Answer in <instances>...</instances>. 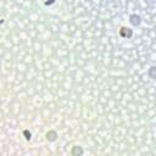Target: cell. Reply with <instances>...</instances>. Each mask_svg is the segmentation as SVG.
I'll return each mask as SVG.
<instances>
[{"label": "cell", "mask_w": 156, "mask_h": 156, "mask_svg": "<svg viewBox=\"0 0 156 156\" xmlns=\"http://www.w3.org/2000/svg\"><path fill=\"white\" fill-rule=\"evenodd\" d=\"M23 136H24L26 140H30V139H32V133H30L28 129H24V130H23Z\"/></svg>", "instance_id": "6"}, {"label": "cell", "mask_w": 156, "mask_h": 156, "mask_svg": "<svg viewBox=\"0 0 156 156\" xmlns=\"http://www.w3.org/2000/svg\"><path fill=\"white\" fill-rule=\"evenodd\" d=\"M57 136H58V134H57V132L54 130V129L46 132V134H45V138H46L48 141H56V140H57Z\"/></svg>", "instance_id": "2"}, {"label": "cell", "mask_w": 156, "mask_h": 156, "mask_svg": "<svg viewBox=\"0 0 156 156\" xmlns=\"http://www.w3.org/2000/svg\"><path fill=\"white\" fill-rule=\"evenodd\" d=\"M119 35L122 37V38H130L132 35H133V30L130 29V28H127V27H122L121 29H119Z\"/></svg>", "instance_id": "1"}, {"label": "cell", "mask_w": 156, "mask_h": 156, "mask_svg": "<svg viewBox=\"0 0 156 156\" xmlns=\"http://www.w3.org/2000/svg\"><path fill=\"white\" fill-rule=\"evenodd\" d=\"M149 77H150L151 79H155V78H156V67H155V66L150 67V69H149Z\"/></svg>", "instance_id": "5"}, {"label": "cell", "mask_w": 156, "mask_h": 156, "mask_svg": "<svg viewBox=\"0 0 156 156\" xmlns=\"http://www.w3.org/2000/svg\"><path fill=\"white\" fill-rule=\"evenodd\" d=\"M71 155L72 156H82L83 155V149L82 146H73L71 149Z\"/></svg>", "instance_id": "4"}, {"label": "cell", "mask_w": 156, "mask_h": 156, "mask_svg": "<svg viewBox=\"0 0 156 156\" xmlns=\"http://www.w3.org/2000/svg\"><path fill=\"white\" fill-rule=\"evenodd\" d=\"M129 22H130V24L136 27V26H139L141 23V17L139 15H136V13H133V15L129 16Z\"/></svg>", "instance_id": "3"}]
</instances>
